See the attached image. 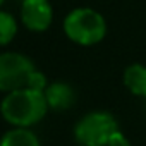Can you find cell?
<instances>
[{"label":"cell","instance_id":"1","mask_svg":"<svg viewBox=\"0 0 146 146\" xmlns=\"http://www.w3.org/2000/svg\"><path fill=\"white\" fill-rule=\"evenodd\" d=\"M48 110L45 91H36L29 88H21L7 93L2 100L0 112L9 124L17 127H28L40 122Z\"/></svg>","mask_w":146,"mask_h":146},{"label":"cell","instance_id":"2","mask_svg":"<svg viewBox=\"0 0 146 146\" xmlns=\"http://www.w3.org/2000/svg\"><path fill=\"white\" fill-rule=\"evenodd\" d=\"M64 31L74 43L90 46L103 40L107 33V23L100 12L81 7L67 14L64 21Z\"/></svg>","mask_w":146,"mask_h":146},{"label":"cell","instance_id":"3","mask_svg":"<svg viewBox=\"0 0 146 146\" xmlns=\"http://www.w3.org/2000/svg\"><path fill=\"white\" fill-rule=\"evenodd\" d=\"M119 131L117 120L108 112H91L81 117L74 127V136L83 146H107L110 137Z\"/></svg>","mask_w":146,"mask_h":146},{"label":"cell","instance_id":"4","mask_svg":"<svg viewBox=\"0 0 146 146\" xmlns=\"http://www.w3.org/2000/svg\"><path fill=\"white\" fill-rule=\"evenodd\" d=\"M36 69L23 53H0V91H16L28 86V79Z\"/></svg>","mask_w":146,"mask_h":146},{"label":"cell","instance_id":"5","mask_svg":"<svg viewBox=\"0 0 146 146\" xmlns=\"http://www.w3.org/2000/svg\"><path fill=\"white\" fill-rule=\"evenodd\" d=\"M23 23L31 31H45L53 17L48 0H23L21 9Z\"/></svg>","mask_w":146,"mask_h":146},{"label":"cell","instance_id":"6","mask_svg":"<svg viewBox=\"0 0 146 146\" xmlns=\"http://www.w3.org/2000/svg\"><path fill=\"white\" fill-rule=\"evenodd\" d=\"M45 98L50 108L53 110H65L74 103V90L65 83H53L46 86L45 90Z\"/></svg>","mask_w":146,"mask_h":146},{"label":"cell","instance_id":"7","mask_svg":"<svg viewBox=\"0 0 146 146\" xmlns=\"http://www.w3.org/2000/svg\"><path fill=\"white\" fill-rule=\"evenodd\" d=\"M124 84L132 95L146 98V67L141 64H131L124 70Z\"/></svg>","mask_w":146,"mask_h":146},{"label":"cell","instance_id":"8","mask_svg":"<svg viewBox=\"0 0 146 146\" xmlns=\"http://www.w3.org/2000/svg\"><path fill=\"white\" fill-rule=\"evenodd\" d=\"M0 146H40V141L35 132L26 127H17L5 132L0 139Z\"/></svg>","mask_w":146,"mask_h":146},{"label":"cell","instance_id":"9","mask_svg":"<svg viewBox=\"0 0 146 146\" xmlns=\"http://www.w3.org/2000/svg\"><path fill=\"white\" fill-rule=\"evenodd\" d=\"M16 33H17L16 19L7 12H0V46L11 43Z\"/></svg>","mask_w":146,"mask_h":146},{"label":"cell","instance_id":"10","mask_svg":"<svg viewBox=\"0 0 146 146\" xmlns=\"http://www.w3.org/2000/svg\"><path fill=\"white\" fill-rule=\"evenodd\" d=\"M26 88L36 90V91H45L46 90V79H45V76L41 74V72L35 70L33 74L29 76V79H28V86Z\"/></svg>","mask_w":146,"mask_h":146},{"label":"cell","instance_id":"11","mask_svg":"<svg viewBox=\"0 0 146 146\" xmlns=\"http://www.w3.org/2000/svg\"><path fill=\"white\" fill-rule=\"evenodd\" d=\"M107 146H131V143H129V139H127L120 131H117V132L110 137V141L107 143Z\"/></svg>","mask_w":146,"mask_h":146},{"label":"cell","instance_id":"12","mask_svg":"<svg viewBox=\"0 0 146 146\" xmlns=\"http://www.w3.org/2000/svg\"><path fill=\"white\" fill-rule=\"evenodd\" d=\"M2 4H4V0H0V5H2Z\"/></svg>","mask_w":146,"mask_h":146}]
</instances>
